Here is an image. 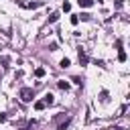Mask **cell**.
Here are the masks:
<instances>
[{"label": "cell", "instance_id": "6da1fadb", "mask_svg": "<svg viewBox=\"0 0 130 130\" xmlns=\"http://www.w3.org/2000/svg\"><path fill=\"white\" fill-rule=\"evenodd\" d=\"M18 98H20L22 102H32V98H35L32 87H22V89L18 91Z\"/></svg>", "mask_w": 130, "mask_h": 130}, {"label": "cell", "instance_id": "7a4b0ae2", "mask_svg": "<svg viewBox=\"0 0 130 130\" xmlns=\"http://www.w3.org/2000/svg\"><path fill=\"white\" fill-rule=\"evenodd\" d=\"M43 102H45V106H51V104L55 102V95H53V93H45V98H43Z\"/></svg>", "mask_w": 130, "mask_h": 130}, {"label": "cell", "instance_id": "3957f363", "mask_svg": "<svg viewBox=\"0 0 130 130\" xmlns=\"http://www.w3.org/2000/svg\"><path fill=\"white\" fill-rule=\"evenodd\" d=\"M77 4H79V6H83V8H89V6L93 4V0H77Z\"/></svg>", "mask_w": 130, "mask_h": 130}, {"label": "cell", "instance_id": "277c9868", "mask_svg": "<svg viewBox=\"0 0 130 130\" xmlns=\"http://www.w3.org/2000/svg\"><path fill=\"white\" fill-rule=\"evenodd\" d=\"M79 63H81V65H85V63H87V55H85L81 49H79Z\"/></svg>", "mask_w": 130, "mask_h": 130}, {"label": "cell", "instance_id": "5b68a950", "mask_svg": "<svg viewBox=\"0 0 130 130\" xmlns=\"http://www.w3.org/2000/svg\"><path fill=\"white\" fill-rule=\"evenodd\" d=\"M57 85H59L61 89H69V81H65V79H59V81H57Z\"/></svg>", "mask_w": 130, "mask_h": 130}, {"label": "cell", "instance_id": "8992f818", "mask_svg": "<svg viewBox=\"0 0 130 130\" xmlns=\"http://www.w3.org/2000/svg\"><path fill=\"white\" fill-rule=\"evenodd\" d=\"M59 20V12H53L51 16H49V22H57Z\"/></svg>", "mask_w": 130, "mask_h": 130}, {"label": "cell", "instance_id": "52a82bcc", "mask_svg": "<svg viewBox=\"0 0 130 130\" xmlns=\"http://www.w3.org/2000/svg\"><path fill=\"white\" fill-rule=\"evenodd\" d=\"M69 65H71V61H69V59H61V63H59V67H63V69H65V67H69Z\"/></svg>", "mask_w": 130, "mask_h": 130}, {"label": "cell", "instance_id": "ba28073f", "mask_svg": "<svg viewBox=\"0 0 130 130\" xmlns=\"http://www.w3.org/2000/svg\"><path fill=\"white\" fill-rule=\"evenodd\" d=\"M35 75H37V77H43V75H45V69H43V67H37V69H35Z\"/></svg>", "mask_w": 130, "mask_h": 130}, {"label": "cell", "instance_id": "9c48e42d", "mask_svg": "<svg viewBox=\"0 0 130 130\" xmlns=\"http://www.w3.org/2000/svg\"><path fill=\"white\" fill-rule=\"evenodd\" d=\"M43 108H45V102H43V100L35 102V110H43Z\"/></svg>", "mask_w": 130, "mask_h": 130}, {"label": "cell", "instance_id": "30bf717a", "mask_svg": "<svg viewBox=\"0 0 130 130\" xmlns=\"http://www.w3.org/2000/svg\"><path fill=\"white\" fill-rule=\"evenodd\" d=\"M118 61H122V63L126 61V53H124V51H120V53H118Z\"/></svg>", "mask_w": 130, "mask_h": 130}, {"label": "cell", "instance_id": "8fae6325", "mask_svg": "<svg viewBox=\"0 0 130 130\" xmlns=\"http://www.w3.org/2000/svg\"><path fill=\"white\" fill-rule=\"evenodd\" d=\"M71 10V4L69 2H63V12H69Z\"/></svg>", "mask_w": 130, "mask_h": 130}, {"label": "cell", "instance_id": "7c38bea8", "mask_svg": "<svg viewBox=\"0 0 130 130\" xmlns=\"http://www.w3.org/2000/svg\"><path fill=\"white\" fill-rule=\"evenodd\" d=\"M77 22H79V16L73 14V16H71V24H77Z\"/></svg>", "mask_w": 130, "mask_h": 130}]
</instances>
